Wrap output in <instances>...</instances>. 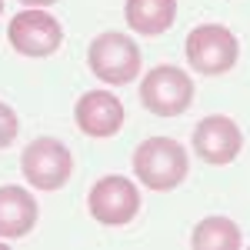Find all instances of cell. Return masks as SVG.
<instances>
[{
	"instance_id": "obj_8",
	"label": "cell",
	"mask_w": 250,
	"mask_h": 250,
	"mask_svg": "<svg viewBox=\"0 0 250 250\" xmlns=\"http://www.w3.org/2000/svg\"><path fill=\"white\" fill-rule=\"evenodd\" d=\"M193 150H197V157L204 164L224 167V164H233L240 157V150H244V134H240V127L233 124L230 117L210 114L193 127Z\"/></svg>"
},
{
	"instance_id": "obj_6",
	"label": "cell",
	"mask_w": 250,
	"mask_h": 250,
	"mask_svg": "<svg viewBox=\"0 0 250 250\" xmlns=\"http://www.w3.org/2000/svg\"><path fill=\"white\" fill-rule=\"evenodd\" d=\"M87 210L104 227H127L140 213V187L130 177L107 173L87 193Z\"/></svg>"
},
{
	"instance_id": "obj_12",
	"label": "cell",
	"mask_w": 250,
	"mask_h": 250,
	"mask_svg": "<svg viewBox=\"0 0 250 250\" xmlns=\"http://www.w3.org/2000/svg\"><path fill=\"white\" fill-rule=\"evenodd\" d=\"M240 244H244L240 227L230 217H204L190 233L193 250H237Z\"/></svg>"
},
{
	"instance_id": "obj_5",
	"label": "cell",
	"mask_w": 250,
	"mask_h": 250,
	"mask_svg": "<svg viewBox=\"0 0 250 250\" xmlns=\"http://www.w3.org/2000/svg\"><path fill=\"white\" fill-rule=\"evenodd\" d=\"M20 173L34 190H60L74 173V157L57 137H37L20 154Z\"/></svg>"
},
{
	"instance_id": "obj_2",
	"label": "cell",
	"mask_w": 250,
	"mask_h": 250,
	"mask_svg": "<svg viewBox=\"0 0 250 250\" xmlns=\"http://www.w3.org/2000/svg\"><path fill=\"white\" fill-rule=\"evenodd\" d=\"M87 63L94 70L97 80H104L107 87H127L140 77V47L134 37L127 34H117L107 30L100 37L90 40V50H87Z\"/></svg>"
},
{
	"instance_id": "obj_7",
	"label": "cell",
	"mask_w": 250,
	"mask_h": 250,
	"mask_svg": "<svg viewBox=\"0 0 250 250\" xmlns=\"http://www.w3.org/2000/svg\"><path fill=\"white\" fill-rule=\"evenodd\" d=\"M7 40L20 57H54L63 43V27L54 14H47L43 7H34V10H20L17 17H10Z\"/></svg>"
},
{
	"instance_id": "obj_1",
	"label": "cell",
	"mask_w": 250,
	"mask_h": 250,
	"mask_svg": "<svg viewBox=\"0 0 250 250\" xmlns=\"http://www.w3.org/2000/svg\"><path fill=\"white\" fill-rule=\"evenodd\" d=\"M187 170H190V157L184 144H177L173 137H147L144 144H137L134 173L147 190H173L187 180Z\"/></svg>"
},
{
	"instance_id": "obj_3",
	"label": "cell",
	"mask_w": 250,
	"mask_h": 250,
	"mask_svg": "<svg viewBox=\"0 0 250 250\" xmlns=\"http://www.w3.org/2000/svg\"><path fill=\"white\" fill-rule=\"evenodd\" d=\"M184 54L197 74L204 77H220V74H230L237 57H240V43L233 37L230 27L224 23H200L187 34L184 43Z\"/></svg>"
},
{
	"instance_id": "obj_15",
	"label": "cell",
	"mask_w": 250,
	"mask_h": 250,
	"mask_svg": "<svg viewBox=\"0 0 250 250\" xmlns=\"http://www.w3.org/2000/svg\"><path fill=\"white\" fill-rule=\"evenodd\" d=\"M0 14H3V0H0Z\"/></svg>"
},
{
	"instance_id": "obj_4",
	"label": "cell",
	"mask_w": 250,
	"mask_h": 250,
	"mask_svg": "<svg viewBox=\"0 0 250 250\" xmlns=\"http://www.w3.org/2000/svg\"><path fill=\"white\" fill-rule=\"evenodd\" d=\"M140 104L154 117H180L193 104V80L184 67L160 63L144 74L140 83Z\"/></svg>"
},
{
	"instance_id": "obj_11",
	"label": "cell",
	"mask_w": 250,
	"mask_h": 250,
	"mask_svg": "<svg viewBox=\"0 0 250 250\" xmlns=\"http://www.w3.org/2000/svg\"><path fill=\"white\" fill-rule=\"evenodd\" d=\"M127 27L140 37H160L177 20V0H127L124 3Z\"/></svg>"
},
{
	"instance_id": "obj_10",
	"label": "cell",
	"mask_w": 250,
	"mask_h": 250,
	"mask_svg": "<svg viewBox=\"0 0 250 250\" xmlns=\"http://www.w3.org/2000/svg\"><path fill=\"white\" fill-rule=\"evenodd\" d=\"M37 197L27 187H0V240H20L37 227Z\"/></svg>"
},
{
	"instance_id": "obj_9",
	"label": "cell",
	"mask_w": 250,
	"mask_h": 250,
	"mask_svg": "<svg viewBox=\"0 0 250 250\" xmlns=\"http://www.w3.org/2000/svg\"><path fill=\"white\" fill-rule=\"evenodd\" d=\"M74 120L83 137L107 140V137H117L124 127V104L110 90H87L74 104Z\"/></svg>"
},
{
	"instance_id": "obj_13",
	"label": "cell",
	"mask_w": 250,
	"mask_h": 250,
	"mask_svg": "<svg viewBox=\"0 0 250 250\" xmlns=\"http://www.w3.org/2000/svg\"><path fill=\"white\" fill-rule=\"evenodd\" d=\"M17 130H20V120H17V114H14V107L0 100V150L14 144Z\"/></svg>"
},
{
	"instance_id": "obj_14",
	"label": "cell",
	"mask_w": 250,
	"mask_h": 250,
	"mask_svg": "<svg viewBox=\"0 0 250 250\" xmlns=\"http://www.w3.org/2000/svg\"><path fill=\"white\" fill-rule=\"evenodd\" d=\"M23 7H54L57 0H20Z\"/></svg>"
}]
</instances>
